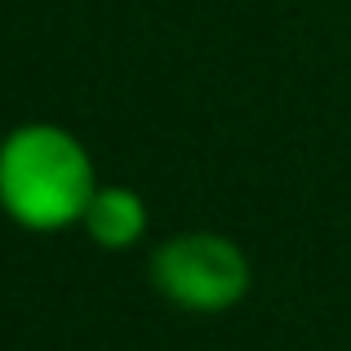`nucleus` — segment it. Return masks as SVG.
Instances as JSON below:
<instances>
[{
	"instance_id": "nucleus-2",
	"label": "nucleus",
	"mask_w": 351,
	"mask_h": 351,
	"mask_svg": "<svg viewBox=\"0 0 351 351\" xmlns=\"http://www.w3.org/2000/svg\"><path fill=\"white\" fill-rule=\"evenodd\" d=\"M152 285L173 307L196 311V316H218V311H232L236 302H245L249 285H254V267L232 236L182 232L156 245Z\"/></svg>"
},
{
	"instance_id": "nucleus-1",
	"label": "nucleus",
	"mask_w": 351,
	"mask_h": 351,
	"mask_svg": "<svg viewBox=\"0 0 351 351\" xmlns=\"http://www.w3.org/2000/svg\"><path fill=\"white\" fill-rule=\"evenodd\" d=\"M94 191V156L71 129L27 120L0 138V209L23 232L53 236L80 227Z\"/></svg>"
},
{
	"instance_id": "nucleus-3",
	"label": "nucleus",
	"mask_w": 351,
	"mask_h": 351,
	"mask_svg": "<svg viewBox=\"0 0 351 351\" xmlns=\"http://www.w3.org/2000/svg\"><path fill=\"white\" fill-rule=\"evenodd\" d=\"M147 223H152V214H147L143 191L125 187V182H98L80 227H85V236L94 240L98 249L120 254V249H134L138 240L147 236Z\"/></svg>"
}]
</instances>
